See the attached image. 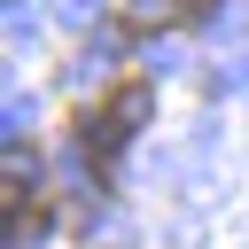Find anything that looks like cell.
Returning a JSON list of instances; mask_svg holds the SVG:
<instances>
[{
  "mask_svg": "<svg viewBox=\"0 0 249 249\" xmlns=\"http://www.w3.org/2000/svg\"><path fill=\"white\" fill-rule=\"evenodd\" d=\"M148 109H156V86H140V78H124V86L109 93V117H117V132H140V124H148Z\"/></svg>",
  "mask_w": 249,
  "mask_h": 249,
  "instance_id": "1",
  "label": "cell"
},
{
  "mask_svg": "<svg viewBox=\"0 0 249 249\" xmlns=\"http://www.w3.org/2000/svg\"><path fill=\"white\" fill-rule=\"evenodd\" d=\"M39 233H47V218H39V210H23V202H16V210H8V249H31V241H39Z\"/></svg>",
  "mask_w": 249,
  "mask_h": 249,
  "instance_id": "2",
  "label": "cell"
},
{
  "mask_svg": "<svg viewBox=\"0 0 249 249\" xmlns=\"http://www.w3.org/2000/svg\"><path fill=\"white\" fill-rule=\"evenodd\" d=\"M202 16H218V0H179V23H202Z\"/></svg>",
  "mask_w": 249,
  "mask_h": 249,
  "instance_id": "5",
  "label": "cell"
},
{
  "mask_svg": "<svg viewBox=\"0 0 249 249\" xmlns=\"http://www.w3.org/2000/svg\"><path fill=\"white\" fill-rule=\"evenodd\" d=\"M8 179H16V195H23V179H39V156L23 140H8Z\"/></svg>",
  "mask_w": 249,
  "mask_h": 249,
  "instance_id": "4",
  "label": "cell"
},
{
  "mask_svg": "<svg viewBox=\"0 0 249 249\" xmlns=\"http://www.w3.org/2000/svg\"><path fill=\"white\" fill-rule=\"evenodd\" d=\"M132 23H140V31H163V23H179V0H132Z\"/></svg>",
  "mask_w": 249,
  "mask_h": 249,
  "instance_id": "3",
  "label": "cell"
}]
</instances>
